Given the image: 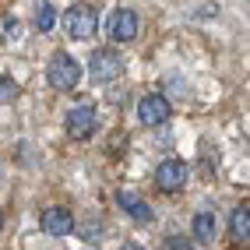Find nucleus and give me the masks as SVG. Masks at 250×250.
I'll use <instances>...</instances> for the list:
<instances>
[{
    "label": "nucleus",
    "instance_id": "1",
    "mask_svg": "<svg viewBox=\"0 0 250 250\" xmlns=\"http://www.w3.org/2000/svg\"><path fill=\"white\" fill-rule=\"evenodd\" d=\"M63 28H67L71 39H95L99 32V14L92 4H71L67 11H63Z\"/></svg>",
    "mask_w": 250,
    "mask_h": 250
},
{
    "label": "nucleus",
    "instance_id": "2",
    "mask_svg": "<svg viewBox=\"0 0 250 250\" xmlns=\"http://www.w3.org/2000/svg\"><path fill=\"white\" fill-rule=\"evenodd\" d=\"M46 81L53 88H60V92H67V88H74L78 81H81V63L71 57V53H53L49 57V67H46Z\"/></svg>",
    "mask_w": 250,
    "mask_h": 250
},
{
    "label": "nucleus",
    "instance_id": "3",
    "mask_svg": "<svg viewBox=\"0 0 250 250\" xmlns=\"http://www.w3.org/2000/svg\"><path fill=\"white\" fill-rule=\"evenodd\" d=\"M88 74H92V81H99V85L116 81L124 74V57L116 53V49H95L92 60H88Z\"/></svg>",
    "mask_w": 250,
    "mask_h": 250
},
{
    "label": "nucleus",
    "instance_id": "4",
    "mask_svg": "<svg viewBox=\"0 0 250 250\" xmlns=\"http://www.w3.org/2000/svg\"><path fill=\"white\" fill-rule=\"evenodd\" d=\"M187 180H190V169H187V162H183V159H166L155 169V187L162 194L183 190V187H187Z\"/></svg>",
    "mask_w": 250,
    "mask_h": 250
},
{
    "label": "nucleus",
    "instance_id": "5",
    "mask_svg": "<svg viewBox=\"0 0 250 250\" xmlns=\"http://www.w3.org/2000/svg\"><path fill=\"white\" fill-rule=\"evenodd\" d=\"M63 124H67V134H71L74 141H88V138L95 134V127H99V116H95L92 106H74Z\"/></svg>",
    "mask_w": 250,
    "mask_h": 250
},
{
    "label": "nucleus",
    "instance_id": "6",
    "mask_svg": "<svg viewBox=\"0 0 250 250\" xmlns=\"http://www.w3.org/2000/svg\"><path fill=\"white\" fill-rule=\"evenodd\" d=\"M169 113H173V106H169V99H166V95H145L138 103V120L145 127L166 124V120H169Z\"/></svg>",
    "mask_w": 250,
    "mask_h": 250
},
{
    "label": "nucleus",
    "instance_id": "7",
    "mask_svg": "<svg viewBox=\"0 0 250 250\" xmlns=\"http://www.w3.org/2000/svg\"><path fill=\"white\" fill-rule=\"evenodd\" d=\"M109 39H116V42H130L138 36V14L130 11V7H116L113 14H109Z\"/></svg>",
    "mask_w": 250,
    "mask_h": 250
},
{
    "label": "nucleus",
    "instance_id": "8",
    "mask_svg": "<svg viewBox=\"0 0 250 250\" xmlns=\"http://www.w3.org/2000/svg\"><path fill=\"white\" fill-rule=\"evenodd\" d=\"M39 226H42L46 236H67L78 222H74L71 208H60V205H57V208H46V211L39 215Z\"/></svg>",
    "mask_w": 250,
    "mask_h": 250
},
{
    "label": "nucleus",
    "instance_id": "9",
    "mask_svg": "<svg viewBox=\"0 0 250 250\" xmlns=\"http://www.w3.org/2000/svg\"><path fill=\"white\" fill-rule=\"evenodd\" d=\"M116 201H120V208H124V211H127L134 222H152V208H148V205L141 201L138 194H130V190H120V194H116Z\"/></svg>",
    "mask_w": 250,
    "mask_h": 250
},
{
    "label": "nucleus",
    "instance_id": "10",
    "mask_svg": "<svg viewBox=\"0 0 250 250\" xmlns=\"http://www.w3.org/2000/svg\"><path fill=\"white\" fill-rule=\"evenodd\" d=\"M215 232H219V219H215V211H197L194 215V240L197 243H211Z\"/></svg>",
    "mask_w": 250,
    "mask_h": 250
},
{
    "label": "nucleus",
    "instance_id": "11",
    "mask_svg": "<svg viewBox=\"0 0 250 250\" xmlns=\"http://www.w3.org/2000/svg\"><path fill=\"white\" fill-rule=\"evenodd\" d=\"M229 232H232V240H243V243H247V236H250V208H247V205L232 208V215H229Z\"/></svg>",
    "mask_w": 250,
    "mask_h": 250
},
{
    "label": "nucleus",
    "instance_id": "12",
    "mask_svg": "<svg viewBox=\"0 0 250 250\" xmlns=\"http://www.w3.org/2000/svg\"><path fill=\"white\" fill-rule=\"evenodd\" d=\"M53 25H57V7L46 0V4L36 7V28H39V32H49Z\"/></svg>",
    "mask_w": 250,
    "mask_h": 250
},
{
    "label": "nucleus",
    "instance_id": "13",
    "mask_svg": "<svg viewBox=\"0 0 250 250\" xmlns=\"http://www.w3.org/2000/svg\"><path fill=\"white\" fill-rule=\"evenodd\" d=\"M166 250H194V243L187 236H169L166 240Z\"/></svg>",
    "mask_w": 250,
    "mask_h": 250
},
{
    "label": "nucleus",
    "instance_id": "14",
    "mask_svg": "<svg viewBox=\"0 0 250 250\" xmlns=\"http://www.w3.org/2000/svg\"><path fill=\"white\" fill-rule=\"evenodd\" d=\"M4 32H7V39H18L21 36V25L14 21V18H4Z\"/></svg>",
    "mask_w": 250,
    "mask_h": 250
},
{
    "label": "nucleus",
    "instance_id": "15",
    "mask_svg": "<svg viewBox=\"0 0 250 250\" xmlns=\"http://www.w3.org/2000/svg\"><path fill=\"white\" fill-rule=\"evenodd\" d=\"M120 250H145V247H138V243H127V247H120Z\"/></svg>",
    "mask_w": 250,
    "mask_h": 250
},
{
    "label": "nucleus",
    "instance_id": "16",
    "mask_svg": "<svg viewBox=\"0 0 250 250\" xmlns=\"http://www.w3.org/2000/svg\"><path fill=\"white\" fill-rule=\"evenodd\" d=\"M0 229H4V211H0Z\"/></svg>",
    "mask_w": 250,
    "mask_h": 250
}]
</instances>
